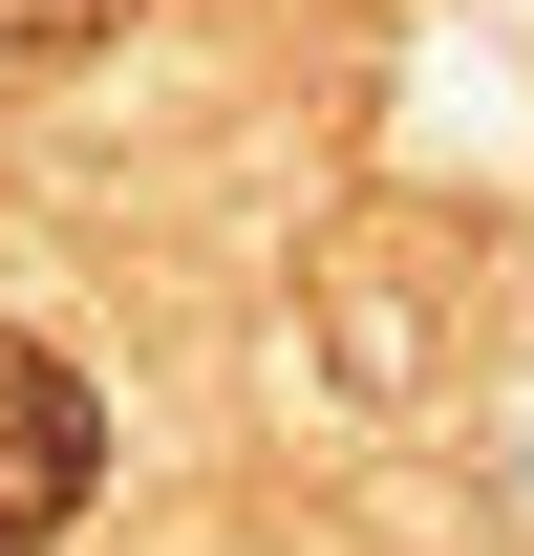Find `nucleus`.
Returning <instances> with one entry per match:
<instances>
[{
	"label": "nucleus",
	"instance_id": "1",
	"mask_svg": "<svg viewBox=\"0 0 534 556\" xmlns=\"http://www.w3.org/2000/svg\"><path fill=\"white\" fill-rule=\"evenodd\" d=\"M86 492H107V386L43 321H0V556H43Z\"/></svg>",
	"mask_w": 534,
	"mask_h": 556
},
{
	"label": "nucleus",
	"instance_id": "2",
	"mask_svg": "<svg viewBox=\"0 0 534 556\" xmlns=\"http://www.w3.org/2000/svg\"><path fill=\"white\" fill-rule=\"evenodd\" d=\"M107 22H129V0H0V43H22V65H65V43H107Z\"/></svg>",
	"mask_w": 534,
	"mask_h": 556
}]
</instances>
